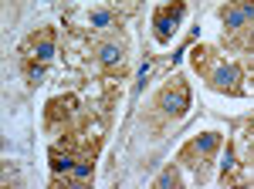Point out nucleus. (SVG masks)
I'll return each instance as SVG.
<instances>
[{"label": "nucleus", "instance_id": "f257e3e1", "mask_svg": "<svg viewBox=\"0 0 254 189\" xmlns=\"http://www.w3.org/2000/svg\"><path fill=\"white\" fill-rule=\"evenodd\" d=\"M159 108H166V115H173V118H180V115L190 108V88H187L183 78H173V81L163 88V94H159Z\"/></svg>", "mask_w": 254, "mask_h": 189}, {"label": "nucleus", "instance_id": "39448f33", "mask_svg": "<svg viewBox=\"0 0 254 189\" xmlns=\"http://www.w3.org/2000/svg\"><path fill=\"white\" fill-rule=\"evenodd\" d=\"M102 64H105V68H112V64H122V51H119L116 44L102 47Z\"/></svg>", "mask_w": 254, "mask_h": 189}, {"label": "nucleus", "instance_id": "20e7f679", "mask_svg": "<svg viewBox=\"0 0 254 189\" xmlns=\"http://www.w3.org/2000/svg\"><path fill=\"white\" fill-rule=\"evenodd\" d=\"M217 145H220V135L207 132V135H203V139H196V142H193V145H190V149H193V152H200V155H210V152H214Z\"/></svg>", "mask_w": 254, "mask_h": 189}, {"label": "nucleus", "instance_id": "423d86ee", "mask_svg": "<svg viewBox=\"0 0 254 189\" xmlns=\"http://www.w3.org/2000/svg\"><path fill=\"white\" fill-rule=\"evenodd\" d=\"M170 183H176V169H166L159 176V186H170Z\"/></svg>", "mask_w": 254, "mask_h": 189}, {"label": "nucleus", "instance_id": "f03ea898", "mask_svg": "<svg viewBox=\"0 0 254 189\" xmlns=\"http://www.w3.org/2000/svg\"><path fill=\"white\" fill-rule=\"evenodd\" d=\"M71 112H75V98H55L48 105V125H55L58 118H71Z\"/></svg>", "mask_w": 254, "mask_h": 189}, {"label": "nucleus", "instance_id": "0eeeda50", "mask_svg": "<svg viewBox=\"0 0 254 189\" xmlns=\"http://www.w3.org/2000/svg\"><path fill=\"white\" fill-rule=\"evenodd\" d=\"M251 135H254V122H251Z\"/></svg>", "mask_w": 254, "mask_h": 189}, {"label": "nucleus", "instance_id": "7ed1b4c3", "mask_svg": "<svg viewBox=\"0 0 254 189\" xmlns=\"http://www.w3.org/2000/svg\"><path fill=\"white\" fill-rule=\"evenodd\" d=\"M214 88H220V92H231V94L241 92V85H237V68H217Z\"/></svg>", "mask_w": 254, "mask_h": 189}]
</instances>
